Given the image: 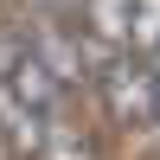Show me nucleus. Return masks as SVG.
<instances>
[{
	"label": "nucleus",
	"instance_id": "nucleus-3",
	"mask_svg": "<svg viewBox=\"0 0 160 160\" xmlns=\"http://www.w3.org/2000/svg\"><path fill=\"white\" fill-rule=\"evenodd\" d=\"M38 160H109V148H102V135L83 115H58V122H45Z\"/></svg>",
	"mask_w": 160,
	"mask_h": 160
},
{
	"label": "nucleus",
	"instance_id": "nucleus-5",
	"mask_svg": "<svg viewBox=\"0 0 160 160\" xmlns=\"http://www.w3.org/2000/svg\"><path fill=\"white\" fill-rule=\"evenodd\" d=\"M128 51L135 58L160 51V0H128Z\"/></svg>",
	"mask_w": 160,
	"mask_h": 160
},
{
	"label": "nucleus",
	"instance_id": "nucleus-1",
	"mask_svg": "<svg viewBox=\"0 0 160 160\" xmlns=\"http://www.w3.org/2000/svg\"><path fill=\"white\" fill-rule=\"evenodd\" d=\"M90 96L102 102L109 128H154L160 102V71L135 51H102V64L90 71Z\"/></svg>",
	"mask_w": 160,
	"mask_h": 160
},
{
	"label": "nucleus",
	"instance_id": "nucleus-2",
	"mask_svg": "<svg viewBox=\"0 0 160 160\" xmlns=\"http://www.w3.org/2000/svg\"><path fill=\"white\" fill-rule=\"evenodd\" d=\"M13 32H19V45L38 58V71H45L64 96H90V71H83V51H77V26H58V19H45V13L26 7V13H13Z\"/></svg>",
	"mask_w": 160,
	"mask_h": 160
},
{
	"label": "nucleus",
	"instance_id": "nucleus-4",
	"mask_svg": "<svg viewBox=\"0 0 160 160\" xmlns=\"http://www.w3.org/2000/svg\"><path fill=\"white\" fill-rule=\"evenodd\" d=\"M83 32L102 51H128V0H83Z\"/></svg>",
	"mask_w": 160,
	"mask_h": 160
}]
</instances>
